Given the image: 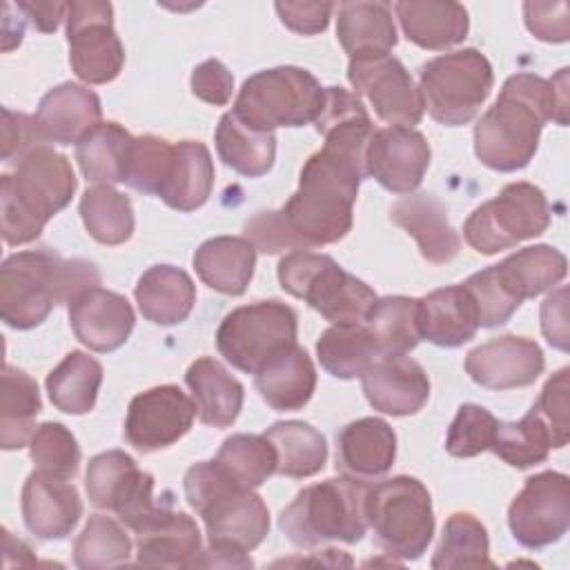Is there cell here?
<instances>
[{"mask_svg": "<svg viewBox=\"0 0 570 570\" xmlns=\"http://www.w3.org/2000/svg\"><path fill=\"white\" fill-rule=\"evenodd\" d=\"M548 120L568 125V69H559L550 80L514 73L474 125V154L497 171L523 169L534 158Z\"/></svg>", "mask_w": 570, "mask_h": 570, "instance_id": "6da1fadb", "label": "cell"}, {"mask_svg": "<svg viewBox=\"0 0 570 570\" xmlns=\"http://www.w3.org/2000/svg\"><path fill=\"white\" fill-rule=\"evenodd\" d=\"M365 176V165L327 147L305 160L298 189L278 209L294 252L332 245L347 236Z\"/></svg>", "mask_w": 570, "mask_h": 570, "instance_id": "7a4b0ae2", "label": "cell"}, {"mask_svg": "<svg viewBox=\"0 0 570 570\" xmlns=\"http://www.w3.org/2000/svg\"><path fill=\"white\" fill-rule=\"evenodd\" d=\"M100 285V272L85 258H60L49 249L11 254L0 267V318L13 330L40 325L53 305Z\"/></svg>", "mask_w": 570, "mask_h": 570, "instance_id": "3957f363", "label": "cell"}, {"mask_svg": "<svg viewBox=\"0 0 570 570\" xmlns=\"http://www.w3.org/2000/svg\"><path fill=\"white\" fill-rule=\"evenodd\" d=\"M78 180L67 156L40 145L16 160L11 174L0 178V229L7 245L36 240L49 218L65 209Z\"/></svg>", "mask_w": 570, "mask_h": 570, "instance_id": "277c9868", "label": "cell"}, {"mask_svg": "<svg viewBox=\"0 0 570 570\" xmlns=\"http://www.w3.org/2000/svg\"><path fill=\"white\" fill-rule=\"evenodd\" d=\"M185 499L203 519L212 548L249 552L269 532L265 501L238 483L216 459L194 463L183 479Z\"/></svg>", "mask_w": 570, "mask_h": 570, "instance_id": "5b68a950", "label": "cell"}, {"mask_svg": "<svg viewBox=\"0 0 570 570\" xmlns=\"http://www.w3.org/2000/svg\"><path fill=\"white\" fill-rule=\"evenodd\" d=\"M367 488L352 474L312 483L281 512L278 528L298 548H316L327 541L356 543L367 530Z\"/></svg>", "mask_w": 570, "mask_h": 570, "instance_id": "8992f818", "label": "cell"}, {"mask_svg": "<svg viewBox=\"0 0 570 570\" xmlns=\"http://www.w3.org/2000/svg\"><path fill=\"white\" fill-rule=\"evenodd\" d=\"M568 274L563 252L552 245L523 247L501 263L472 274L463 285L474 298L479 327L503 325L525 298H534Z\"/></svg>", "mask_w": 570, "mask_h": 570, "instance_id": "52a82bcc", "label": "cell"}, {"mask_svg": "<svg viewBox=\"0 0 570 570\" xmlns=\"http://www.w3.org/2000/svg\"><path fill=\"white\" fill-rule=\"evenodd\" d=\"M281 287L332 323H365L376 292L345 272L332 256L296 249L278 261Z\"/></svg>", "mask_w": 570, "mask_h": 570, "instance_id": "ba28073f", "label": "cell"}, {"mask_svg": "<svg viewBox=\"0 0 570 570\" xmlns=\"http://www.w3.org/2000/svg\"><path fill=\"white\" fill-rule=\"evenodd\" d=\"M367 525L383 552L401 561L423 557L434 534V510L428 488L407 474L367 488Z\"/></svg>", "mask_w": 570, "mask_h": 570, "instance_id": "9c48e42d", "label": "cell"}, {"mask_svg": "<svg viewBox=\"0 0 570 570\" xmlns=\"http://www.w3.org/2000/svg\"><path fill=\"white\" fill-rule=\"evenodd\" d=\"M325 87L301 67H272L249 76L232 114L258 131L303 127L314 122L323 107Z\"/></svg>", "mask_w": 570, "mask_h": 570, "instance_id": "30bf717a", "label": "cell"}, {"mask_svg": "<svg viewBox=\"0 0 570 570\" xmlns=\"http://www.w3.org/2000/svg\"><path fill=\"white\" fill-rule=\"evenodd\" d=\"M492 85V65L474 47L441 53L428 60L419 73L423 109L445 127L470 122L488 100Z\"/></svg>", "mask_w": 570, "mask_h": 570, "instance_id": "8fae6325", "label": "cell"}, {"mask_svg": "<svg viewBox=\"0 0 570 570\" xmlns=\"http://www.w3.org/2000/svg\"><path fill=\"white\" fill-rule=\"evenodd\" d=\"M298 316L283 301H256L232 309L218 325L216 347L240 372L256 374L296 345Z\"/></svg>", "mask_w": 570, "mask_h": 570, "instance_id": "7c38bea8", "label": "cell"}, {"mask_svg": "<svg viewBox=\"0 0 570 570\" xmlns=\"http://www.w3.org/2000/svg\"><path fill=\"white\" fill-rule=\"evenodd\" d=\"M550 225V205L541 187L519 180L479 205L463 225V238L479 254H497L541 236Z\"/></svg>", "mask_w": 570, "mask_h": 570, "instance_id": "4fadbf2b", "label": "cell"}, {"mask_svg": "<svg viewBox=\"0 0 570 570\" xmlns=\"http://www.w3.org/2000/svg\"><path fill=\"white\" fill-rule=\"evenodd\" d=\"M69 65L87 85L111 82L122 65L125 49L114 31V9L102 0L67 2Z\"/></svg>", "mask_w": 570, "mask_h": 570, "instance_id": "5bb4252c", "label": "cell"}, {"mask_svg": "<svg viewBox=\"0 0 570 570\" xmlns=\"http://www.w3.org/2000/svg\"><path fill=\"white\" fill-rule=\"evenodd\" d=\"M87 497L96 508L111 510L129 530H138L160 503L154 499V476L140 470L122 450H107L89 459Z\"/></svg>", "mask_w": 570, "mask_h": 570, "instance_id": "9a60e30c", "label": "cell"}, {"mask_svg": "<svg viewBox=\"0 0 570 570\" xmlns=\"http://www.w3.org/2000/svg\"><path fill=\"white\" fill-rule=\"evenodd\" d=\"M508 525L523 548L557 543L570 525V479L554 470L525 479L508 508Z\"/></svg>", "mask_w": 570, "mask_h": 570, "instance_id": "2e32d148", "label": "cell"}, {"mask_svg": "<svg viewBox=\"0 0 570 570\" xmlns=\"http://www.w3.org/2000/svg\"><path fill=\"white\" fill-rule=\"evenodd\" d=\"M347 80L387 125L412 127L423 118V98L410 71L394 56L350 58Z\"/></svg>", "mask_w": 570, "mask_h": 570, "instance_id": "e0dca14e", "label": "cell"}, {"mask_svg": "<svg viewBox=\"0 0 570 570\" xmlns=\"http://www.w3.org/2000/svg\"><path fill=\"white\" fill-rule=\"evenodd\" d=\"M196 405L178 385H156L129 401L125 439L138 452H158L180 441L194 425Z\"/></svg>", "mask_w": 570, "mask_h": 570, "instance_id": "ac0fdd59", "label": "cell"}, {"mask_svg": "<svg viewBox=\"0 0 570 570\" xmlns=\"http://www.w3.org/2000/svg\"><path fill=\"white\" fill-rule=\"evenodd\" d=\"M430 145L425 136L412 127L390 125L374 129L365 149V174L392 194H412L428 167Z\"/></svg>", "mask_w": 570, "mask_h": 570, "instance_id": "d6986e66", "label": "cell"}, {"mask_svg": "<svg viewBox=\"0 0 570 570\" xmlns=\"http://www.w3.org/2000/svg\"><path fill=\"white\" fill-rule=\"evenodd\" d=\"M546 358L539 343L514 334L497 336L465 356V372L488 390L525 387L539 379Z\"/></svg>", "mask_w": 570, "mask_h": 570, "instance_id": "ffe728a7", "label": "cell"}, {"mask_svg": "<svg viewBox=\"0 0 570 570\" xmlns=\"http://www.w3.org/2000/svg\"><path fill=\"white\" fill-rule=\"evenodd\" d=\"M67 309L76 338L100 354L118 350L129 338L136 323L129 301L100 285L73 296Z\"/></svg>", "mask_w": 570, "mask_h": 570, "instance_id": "44dd1931", "label": "cell"}, {"mask_svg": "<svg viewBox=\"0 0 570 570\" xmlns=\"http://www.w3.org/2000/svg\"><path fill=\"white\" fill-rule=\"evenodd\" d=\"M136 534V559L142 566L191 568L203 554L196 521L171 503H160Z\"/></svg>", "mask_w": 570, "mask_h": 570, "instance_id": "7402d4cb", "label": "cell"}, {"mask_svg": "<svg viewBox=\"0 0 570 570\" xmlns=\"http://www.w3.org/2000/svg\"><path fill=\"white\" fill-rule=\"evenodd\" d=\"M82 517V501L67 479L36 470L22 485V519L38 539H65Z\"/></svg>", "mask_w": 570, "mask_h": 570, "instance_id": "603a6c76", "label": "cell"}, {"mask_svg": "<svg viewBox=\"0 0 570 570\" xmlns=\"http://www.w3.org/2000/svg\"><path fill=\"white\" fill-rule=\"evenodd\" d=\"M367 403L392 416L416 414L430 399V379L425 370L407 356L376 358L361 376Z\"/></svg>", "mask_w": 570, "mask_h": 570, "instance_id": "cb8c5ba5", "label": "cell"}, {"mask_svg": "<svg viewBox=\"0 0 570 570\" xmlns=\"http://www.w3.org/2000/svg\"><path fill=\"white\" fill-rule=\"evenodd\" d=\"M33 118L45 145H76L100 122L102 107L89 87L62 82L40 98Z\"/></svg>", "mask_w": 570, "mask_h": 570, "instance_id": "d4e9b609", "label": "cell"}, {"mask_svg": "<svg viewBox=\"0 0 570 570\" xmlns=\"http://www.w3.org/2000/svg\"><path fill=\"white\" fill-rule=\"evenodd\" d=\"M390 220L416 240L421 256L428 263H448L461 249L459 234L448 220L445 205L430 194L401 196L390 207Z\"/></svg>", "mask_w": 570, "mask_h": 570, "instance_id": "484cf974", "label": "cell"}, {"mask_svg": "<svg viewBox=\"0 0 570 570\" xmlns=\"http://www.w3.org/2000/svg\"><path fill=\"white\" fill-rule=\"evenodd\" d=\"M396 459V434L383 419L363 416L336 434V470L374 479L385 474Z\"/></svg>", "mask_w": 570, "mask_h": 570, "instance_id": "4316f807", "label": "cell"}, {"mask_svg": "<svg viewBox=\"0 0 570 570\" xmlns=\"http://www.w3.org/2000/svg\"><path fill=\"white\" fill-rule=\"evenodd\" d=\"M421 338L439 347H459L474 338L479 312L465 285H450L419 298Z\"/></svg>", "mask_w": 570, "mask_h": 570, "instance_id": "83f0119b", "label": "cell"}, {"mask_svg": "<svg viewBox=\"0 0 570 570\" xmlns=\"http://www.w3.org/2000/svg\"><path fill=\"white\" fill-rule=\"evenodd\" d=\"M394 11L405 38L421 49L443 51L463 42L470 31V18L461 2L401 0Z\"/></svg>", "mask_w": 570, "mask_h": 570, "instance_id": "f1b7e54d", "label": "cell"}, {"mask_svg": "<svg viewBox=\"0 0 570 570\" xmlns=\"http://www.w3.org/2000/svg\"><path fill=\"white\" fill-rule=\"evenodd\" d=\"M314 127L325 138L323 147L365 165V149L374 134V125L356 94H350L343 87H325L323 107Z\"/></svg>", "mask_w": 570, "mask_h": 570, "instance_id": "f546056e", "label": "cell"}, {"mask_svg": "<svg viewBox=\"0 0 570 570\" xmlns=\"http://www.w3.org/2000/svg\"><path fill=\"white\" fill-rule=\"evenodd\" d=\"M185 383L191 390V401L200 423L229 428L238 419L245 401V387L220 361L212 356L196 358L185 372Z\"/></svg>", "mask_w": 570, "mask_h": 570, "instance_id": "4dcf8cb0", "label": "cell"}, {"mask_svg": "<svg viewBox=\"0 0 570 570\" xmlns=\"http://www.w3.org/2000/svg\"><path fill=\"white\" fill-rule=\"evenodd\" d=\"M140 314L154 325L183 323L196 303V285L191 276L174 265H154L136 283L134 289Z\"/></svg>", "mask_w": 570, "mask_h": 570, "instance_id": "1f68e13d", "label": "cell"}, {"mask_svg": "<svg viewBox=\"0 0 570 570\" xmlns=\"http://www.w3.org/2000/svg\"><path fill=\"white\" fill-rule=\"evenodd\" d=\"M336 38L350 58L390 56L396 47V27L387 2H341Z\"/></svg>", "mask_w": 570, "mask_h": 570, "instance_id": "d6a6232c", "label": "cell"}, {"mask_svg": "<svg viewBox=\"0 0 570 570\" xmlns=\"http://www.w3.org/2000/svg\"><path fill=\"white\" fill-rule=\"evenodd\" d=\"M256 267V247L245 236H214L194 254L198 278L227 296H240Z\"/></svg>", "mask_w": 570, "mask_h": 570, "instance_id": "836d02e7", "label": "cell"}, {"mask_svg": "<svg viewBox=\"0 0 570 570\" xmlns=\"http://www.w3.org/2000/svg\"><path fill=\"white\" fill-rule=\"evenodd\" d=\"M261 399L276 412H294L307 405L316 390V367L309 354L294 345L254 374Z\"/></svg>", "mask_w": 570, "mask_h": 570, "instance_id": "e575fe53", "label": "cell"}, {"mask_svg": "<svg viewBox=\"0 0 570 570\" xmlns=\"http://www.w3.org/2000/svg\"><path fill=\"white\" fill-rule=\"evenodd\" d=\"M214 189V163L205 142L180 140L174 145L171 165L158 194L165 205L178 212L203 207Z\"/></svg>", "mask_w": 570, "mask_h": 570, "instance_id": "d590c367", "label": "cell"}, {"mask_svg": "<svg viewBox=\"0 0 570 570\" xmlns=\"http://www.w3.org/2000/svg\"><path fill=\"white\" fill-rule=\"evenodd\" d=\"M216 151L220 160L240 176L258 178L274 165L276 136L274 131H258L227 111L216 127Z\"/></svg>", "mask_w": 570, "mask_h": 570, "instance_id": "8d00e7d4", "label": "cell"}, {"mask_svg": "<svg viewBox=\"0 0 570 570\" xmlns=\"http://www.w3.org/2000/svg\"><path fill=\"white\" fill-rule=\"evenodd\" d=\"M42 410L38 383L13 365L2 367L0 394V448L20 450L36 432V416Z\"/></svg>", "mask_w": 570, "mask_h": 570, "instance_id": "74e56055", "label": "cell"}, {"mask_svg": "<svg viewBox=\"0 0 570 570\" xmlns=\"http://www.w3.org/2000/svg\"><path fill=\"white\" fill-rule=\"evenodd\" d=\"M134 136L118 122H98L76 142V160L89 183L114 185L125 180Z\"/></svg>", "mask_w": 570, "mask_h": 570, "instance_id": "f35d334b", "label": "cell"}, {"mask_svg": "<svg viewBox=\"0 0 570 570\" xmlns=\"http://www.w3.org/2000/svg\"><path fill=\"white\" fill-rule=\"evenodd\" d=\"M102 385V365L80 352L71 350L45 381L49 401L65 414H87L94 410L98 390Z\"/></svg>", "mask_w": 570, "mask_h": 570, "instance_id": "ab89813d", "label": "cell"}, {"mask_svg": "<svg viewBox=\"0 0 570 570\" xmlns=\"http://www.w3.org/2000/svg\"><path fill=\"white\" fill-rule=\"evenodd\" d=\"M263 434L276 450V474L307 479L323 470L327 441L314 425L305 421H278Z\"/></svg>", "mask_w": 570, "mask_h": 570, "instance_id": "60d3db41", "label": "cell"}, {"mask_svg": "<svg viewBox=\"0 0 570 570\" xmlns=\"http://www.w3.org/2000/svg\"><path fill=\"white\" fill-rule=\"evenodd\" d=\"M316 356L332 376L356 379L379 358V350L365 323H334L316 341Z\"/></svg>", "mask_w": 570, "mask_h": 570, "instance_id": "b9f144b4", "label": "cell"}, {"mask_svg": "<svg viewBox=\"0 0 570 570\" xmlns=\"http://www.w3.org/2000/svg\"><path fill=\"white\" fill-rule=\"evenodd\" d=\"M365 325L374 336L379 358L405 356L421 341L419 298H412V296L379 298Z\"/></svg>", "mask_w": 570, "mask_h": 570, "instance_id": "7bdbcfd3", "label": "cell"}, {"mask_svg": "<svg viewBox=\"0 0 570 570\" xmlns=\"http://www.w3.org/2000/svg\"><path fill=\"white\" fill-rule=\"evenodd\" d=\"M78 209L89 236L102 245H122L134 234L131 200L111 185L85 189Z\"/></svg>", "mask_w": 570, "mask_h": 570, "instance_id": "ee69618b", "label": "cell"}, {"mask_svg": "<svg viewBox=\"0 0 570 570\" xmlns=\"http://www.w3.org/2000/svg\"><path fill=\"white\" fill-rule=\"evenodd\" d=\"M430 566L434 570L494 566L490 561V539L485 525L470 512L450 514Z\"/></svg>", "mask_w": 570, "mask_h": 570, "instance_id": "f6af8a7d", "label": "cell"}, {"mask_svg": "<svg viewBox=\"0 0 570 570\" xmlns=\"http://www.w3.org/2000/svg\"><path fill=\"white\" fill-rule=\"evenodd\" d=\"M552 448H557L554 436L532 407L519 421H499L490 450L508 465L523 470L543 463Z\"/></svg>", "mask_w": 570, "mask_h": 570, "instance_id": "bcb514c9", "label": "cell"}, {"mask_svg": "<svg viewBox=\"0 0 570 570\" xmlns=\"http://www.w3.org/2000/svg\"><path fill=\"white\" fill-rule=\"evenodd\" d=\"M131 539L125 528L105 514H91L73 543V563L82 570L114 568L129 561Z\"/></svg>", "mask_w": 570, "mask_h": 570, "instance_id": "7dc6e473", "label": "cell"}, {"mask_svg": "<svg viewBox=\"0 0 570 570\" xmlns=\"http://www.w3.org/2000/svg\"><path fill=\"white\" fill-rule=\"evenodd\" d=\"M216 461L245 488L256 490L276 472V450L265 434H234L223 441Z\"/></svg>", "mask_w": 570, "mask_h": 570, "instance_id": "c3c4849f", "label": "cell"}, {"mask_svg": "<svg viewBox=\"0 0 570 570\" xmlns=\"http://www.w3.org/2000/svg\"><path fill=\"white\" fill-rule=\"evenodd\" d=\"M171 156L174 145L160 136L145 134L134 138L122 183L136 191L158 196L165 185Z\"/></svg>", "mask_w": 570, "mask_h": 570, "instance_id": "681fc988", "label": "cell"}, {"mask_svg": "<svg viewBox=\"0 0 570 570\" xmlns=\"http://www.w3.org/2000/svg\"><path fill=\"white\" fill-rule=\"evenodd\" d=\"M29 456L36 470L73 479L80 468V445L76 436L58 421H45L29 441Z\"/></svg>", "mask_w": 570, "mask_h": 570, "instance_id": "f907efd6", "label": "cell"}, {"mask_svg": "<svg viewBox=\"0 0 570 570\" xmlns=\"http://www.w3.org/2000/svg\"><path fill=\"white\" fill-rule=\"evenodd\" d=\"M499 421L490 410L476 403H463L452 419L445 436L448 454L456 459H470L492 448Z\"/></svg>", "mask_w": 570, "mask_h": 570, "instance_id": "816d5d0a", "label": "cell"}, {"mask_svg": "<svg viewBox=\"0 0 570 570\" xmlns=\"http://www.w3.org/2000/svg\"><path fill=\"white\" fill-rule=\"evenodd\" d=\"M568 392H570V370L561 367L557 374H552L537 403L532 405L537 410V414L546 421V425L550 428L557 448H563L570 439V423H568Z\"/></svg>", "mask_w": 570, "mask_h": 570, "instance_id": "f5cc1de1", "label": "cell"}, {"mask_svg": "<svg viewBox=\"0 0 570 570\" xmlns=\"http://www.w3.org/2000/svg\"><path fill=\"white\" fill-rule=\"evenodd\" d=\"M528 31L543 42H566L570 38L566 2H523Z\"/></svg>", "mask_w": 570, "mask_h": 570, "instance_id": "db71d44e", "label": "cell"}, {"mask_svg": "<svg viewBox=\"0 0 570 570\" xmlns=\"http://www.w3.org/2000/svg\"><path fill=\"white\" fill-rule=\"evenodd\" d=\"M45 145L38 127H36V118L22 111H13L9 107H2V160L11 163V160H20L24 154H29L31 149Z\"/></svg>", "mask_w": 570, "mask_h": 570, "instance_id": "11a10c76", "label": "cell"}, {"mask_svg": "<svg viewBox=\"0 0 570 570\" xmlns=\"http://www.w3.org/2000/svg\"><path fill=\"white\" fill-rule=\"evenodd\" d=\"M189 87H191V94L198 100L209 102L214 107H223L232 100L234 76L229 73V69L220 60L209 58L191 71Z\"/></svg>", "mask_w": 570, "mask_h": 570, "instance_id": "9f6ffc18", "label": "cell"}, {"mask_svg": "<svg viewBox=\"0 0 570 570\" xmlns=\"http://www.w3.org/2000/svg\"><path fill=\"white\" fill-rule=\"evenodd\" d=\"M274 9L287 29L301 36H314L327 29L334 4L332 2H276Z\"/></svg>", "mask_w": 570, "mask_h": 570, "instance_id": "6f0895ef", "label": "cell"}, {"mask_svg": "<svg viewBox=\"0 0 570 570\" xmlns=\"http://www.w3.org/2000/svg\"><path fill=\"white\" fill-rule=\"evenodd\" d=\"M541 332L552 347L568 352V287H559L541 303Z\"/></svg>", "mask_w": 570, "mask_h": 570, "instance_id": "680465c9", "label": "cell"}, {"mask_svg": "<svg viewBox=\"0 0 570 570\" xmlns=\"http://www.w3.org/2000/svg\"><path fill=\"white\" fill-rule=\"evenodd\" d=\"M31 22L38 31L42 33H51L58 29L60 20L67 18V2H29V0H20L16 4Z\"/></svg>", "mask_w": 570, "mask_h": 570, "instance_id": "91938a15", "label": "cell"}]
</instances>
